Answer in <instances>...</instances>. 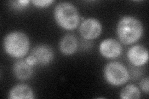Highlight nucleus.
Instances as JSON below:
<instances>
[{
	"label": "nucleus",
	"instance_id": "obj_6",
	"mask_svg": "<svg viewBox=\"0 0 149 99\" xmlns=\"http://www.w3.org/2000/svg\"><path fill=\"white\" fill-rule=\"evenodd\" d=\"M122 46L119 42L113 39L102 41L100 45V51L102 56L108 59L118 58L122 53Z\"/></svg>",
	"mask_w": 149,
	"mask_h": 99
},
{
	"label": "nucleus",
	"instance_id": "obj_4",
	"mask_svg": "<svg viewBox=\"0 0 149 99\" xmlns=\"http://www.w3.org/2000/svg\"><path fill=\"white\" fill-rule=\"evenodd\" d=\"M104 74L107 82L113 86H123L129 79L127 68L123 64L116 61L106 64Z\"/></svg>",
	"mask_w": 149,
	"mask_h": 99
},
{
	"label": "nucleus",
	"instance_id": "obj_10",
	"mask_svg": "<svg viewBox=\"0 0 149 99\" xmlns=\"http://www.w3.org/2000/svg\"><path fill=\"white\" fill-rule=\"evenodd\" d=\"M11 99H32L34 98L32 89L25 84H19L14 86L8 94Z\"/></svg>",
	"mask_w": 149,
	"mask_h": 99
},
{
	"label": "nucleus",
	"instance_id": "obj_9",
	"mask_svg": "<svg viewBox=\"0 0 149 99\" xmlns=\"http://www.w3.org/2000/svg\"><path fill=\"white\" fill-rule=\"evenodd\" d=\"M13 71L15 77L19 80H27L33 74L32 66L28 64L26 60H18L14 64Z\"/></svg>",
	"mask_w": 149,
	"mask_h": 99
},
{
	"label": "nucleus",
	"instance_id": "obj_12",
	"mask_svg": "<svg viewBox=\"0 0 149 99\" xmlns=\"http://www.w3.org/2000/svg\"><path fill=\"white\" fill-rule=\"evenodd\" d=\"M120 97L123 99H137L141 97V92L137 86L129 84L122 89Z\"/></svg>",
	"mask_w": 149,
	"mask_h": 99
},
{
	"label": "nucleus",
	"instance_id": "obj_3",
	"mask_svg": "<svg viewBox=\"0 0 149 99\" xmlns=\"http://www.w3.org/2000/svg\"><path fill=\"white\" fill-rule=\"evenodd\" d=\"M3 46L6 52L11 57L22 58L29 50V40L24 33L19 31L12 32L4 38Z\"/></svg>",
	"mask_w": 149,
	"mask_h": 99
},
{
	"label": "nucleus",
	"instance_id": "obj_14",
	"mask_svg": "<svg viewBox=\"0 0 149 99\" xmlns=\"http://www.w3.org/2000/svg\"><path fill=\"white\" fill-rule=\"evenodd\" d=\"M149 80L148 78H146L142 79V81L140 82V86L142 90L146 93H148L149 91Z\"/></svg>",
	"mask_w": 149,
	"mask_h": 99
},
{
	"label": "nucleus",
	"instance_id": "obj_13",
	"mask_svg": "<svg viewBox=\"0 0 149 99\" xmlns=\"http://www.w3.org/2000/svg\"><path fill=\"white\" fill-rule=\"evenodd\" d=\"M34 5L37 8H45L49 6L53 3L52 0H33L32 1Z\"/></svg>",
	"mask_w": 149,
	"mask_h": 99
},
{
	"label": "nucleus",
	"instance_id": "obj_5",
	"mask_svg": "<svg viewBox=\"0 0 149 99\" xmlns=\"http://www.w3.org/2000/svg\"><path fill=\"white\" fill-rule=\"evenodd\" d=\"M102 32L101 22L95 18H88L81 24L80 33L83 39L93 40L98 37Z\"/></svg>",
	"mask_w": 149,
	"mask_h": 99
},
{
	"label": "nucleus",
	"instance_id": "obj_15",
	"mask_svg": "<svg viewBox=\"0 0 149 99\" xmlns=\"http://www.w3.org/2000/svg\"><path fill=\"white\" fill-rule=\"evenodd\" d=\"M29 1H26V0H24V1H12V6L17 9H22L24 7H26L28 4H29Z\"/></svg>",
	"mask_w": 149,
	"mask_h": 99
},
{
	"label": "nucleus",
	"instance_id": "obj_2",
	"mask_svg": "<svg viewBox=\"0 0 149 99\" xmlns=\"http://www.w3.org/2000/svg\"><path fill=\"white\" fill-rule=\"evenodd\" d=\"M55 20L65 30H73L78 27L80 15L76 7L68 2L58 3L54 9Z\"/></svg>",
	"mask_w": 149,
	"mask_h": 99
},
{
	"label": "nucleus",
	"instance_id": "obj_8",
	"mask_svg": "<svg viewBox=\"0 0 149 99\" xmlns=\"http://www.w3.org/2000/svg\"><path fill=\"white\" fill-rule=\"evenodd\" d=\"M127 57L130 62L135 66H142L148 60V52L143 46L134 45L129 50Z\"/></svg>",
	"mask_w": 149,
	"mask_h": 99
},
{
	"label": "nucleus",
	"instance_id": "obj_7",
	"mask_svg": "<svg viewBox=\"0 0 149 99\" xmlns=\"http://www.w3.org/2000/svg\"><path fill=\"white\" fill-rule=\"evenodd\" d=\"M31 55L35 58L37 64L40 66L48 65L53 60L54 56L52 49L46 45H40L34 47Z\"/></svg>",
	"mask_w": 149,
	"mask_h": 99
},
{
	"label": "nucleus",
	"instance_id": "obj_11",
	"mask_svg": "<svg viewBox=\"0 0 149 99\" xmlns=\"http://www.w3.org/2000/svg\"><path fill=\"white\" fill-rule=\"evenodd\" d=\"M78 49V40L77 37L72 34H67L63 37L60 42V50L65 55H72Z\"/></svg>",
	"mask_w": 149,
	"mask_h": 99
},
{
	"label": "nucleus",
	"instance_id": "obj_1",
	"mask_svg": "<svg viewBox=\"0 0 149 99\" xmlns=\"http://www.w3.org/2000/svg\"><path fill=\"white\" fill-rule=\"evenodd\" d=\"M143 32L141 22L132 16H124L117 26L118 38L121 43L130 45L136 43L142 36Z\"/></svg>",
	"mask_w": 149,
	"mask_h": 99
},
{
	"label": "nucleus",
	"instance_id": "obj_16",
	"mask_svg": "<svg viewBox=\"0 0 149 99\" xmlns=\"http://www.w3.org/2000/svg\"><path fill=\"white\" fill-rule=\"evenodd\" d=\"M25 60L26 61V62L28 64H29V65H31V66H32V67H33L34 66H35V65H37L36 59H35V58L33 56L30 55L29 56H28V57Z\"/></svg>",
	"mask_w": 149,
	"mask_h": 99
}]
</instances>
